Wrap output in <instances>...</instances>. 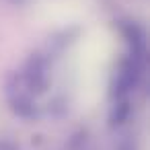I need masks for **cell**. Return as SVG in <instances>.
Returning <instances> with one entry per match:
<instances>
[{
	"label": "cell",
	"mask_w": 150,
	"mask_h": 150,
	"mask_svg": "<svg viewBox=\"0 0 150 150\" xmlns=\"http://www.w3.org/2000/svg\"><path fill=\"white\" fill-rule=\"evenodd\" d=\"M11 109L17 115H21V117H33L35 105H33L31 95H27V93H13L11 95Z\"/></svg>",
	"instance_id": "1"
},
{
	"label": "cell",
	"mask_w": 150,
	"mask_h": 150,
	"mask_svg": "<svg viewBox=\"0 0 150 150\" xmlns=\"http://www.w3.org/2000/svg\"><path fill=\"white\" fill-rule=\"evenodd\" d=\"M129 115H132L129 101L127 99H117V103L113 105V109L109 113V121H111V125H121L129 119Z\"/></svg>",
	"instance_id": "2"
}]
</instances>
